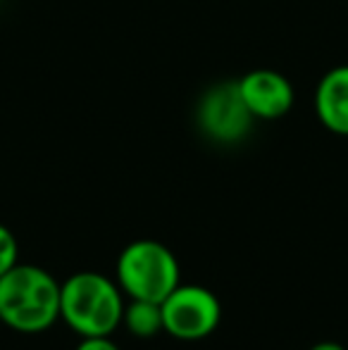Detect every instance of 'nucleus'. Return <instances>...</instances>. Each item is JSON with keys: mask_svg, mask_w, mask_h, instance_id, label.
<instances>
[{"mask_svg": "<svg viewBox=\"0 0 348 350\" xmlns=\"http://www.w3.org/2000/svg\"><path fill=\"white\" fill-rule=\"evenodd\" d=\"M60 319V281L36 265L17 262L0 277V322L41 334Z\"/></svg>", "mask_w": 348, "mask_h": 350, "instance_id": "f257e3e1", "label": "nucleus"}, {"mask_svg": "<svg viewBox=\"0 0 348 350\" xmlns=\"http://www.w3.org/2000/svg\"><path fill=\"white\" fill-rule=\"evenodd\" d=\"M122 314V288L105 274L79 272L60 284V319L79 336H112Z\"/></svg>", "mask_w": 348, "mask_h": 350, "instance_id": "f03ea898", "label": "nucleus"}, {"mask_svg": "<svg viewBox=\"0 0 348 350\" xmlns=\"http://www.w3.org/2000/svg\"><path fill=\"white\" fill-rule=\"evenodd\" d=\"M179 279V262L160 241H134L117 258V286L129 298L163 303L181 284Z\"/></svg>", "mask_w": 348, "mask_h": 350, "instance_id": "7ed1b4c3", "label": "nucleus"}, {"mask_svg": "<svg viewBox=\"0 0 348 350\" xmlns=\"http://www.w3.org/2000/svg\"><path fill=\"white\" fill-rule=\"evenodd\" d=\"M163 332L176 341H203L217 329L222 319V305L217 295L205 286L179 284L160 303Z\"/></svg>", "mask_w": 348, "mask_h": 350, "instance_id": "20e7f679", "label": "nucleus"}, {"mask_svg": "<svg viewBox=\"0 0 348 350\" xmlns=\"http://www.w3.org/2000/svg\"><path fill=\"white\" fill-rule=\"evenodd\" d=\"M196 120L208 139L232 146L251 134L256 117L243 103L237 81H219L203 93L196 110Z\"/></svg>", "mask_w": 348, "mask_h": 350, "instance_id": "39448f33", "label": "nucleus"}, {"mask_svg": "<svg viewBox=\"0 0 348 350\" xmlns=\"http://www.w3.org/2000/svg\"><path fill=\"white\" fill-rule=\"evenodd\" d=\"M239 93L256 120H282L293 107L296 93L282 72L253 70L239 79Z\"/></svg>", "mask_w": 348, "mask_h": 350, "instance_id": "423d86ee", "label": "nucleus"}, {"mask_svg": "<svg viewBox=\"0 0 348 350\" xmlns=\"http://www.w3.org/2000/svg\"><path fill=\"white\" fill-rule=\"evenodd\" d=\"M315 115L325 129L348 136V65H339L320 79L315 88Z\"/></svg>", "mask_w": 348, "mask_h": 350, "instance_id": "0eeeda50", "label": "nucleus"}, {"mask_svg": "<svg viewBox=\"0 0 348 350\" xmlns=\"http://www.w3.org/2000/svg\"><path fill=\"white\" fill-rule=\"evenodd\" d=\"M122 324L129 329L131 336L153 338L155 334L163 332V312H160V303L131 298V303L124 305Z\"/></svg>", "mask_w": 348, "mask_h": 350, "instance_id": "6e6552de", "label": "nucleus"}, {"mask_svg": "<svg viewBox=\"0 0 348 350\" xmlns=\"http://www.w3.org/2000/svg\"><path fill=\"white\" fill-rule=\"evenodd\" d=\"M19 262V245L14 234L8 226L0 224V277Z\"/></svg>", "mask_w": 348, "mask_h": 350, "instance_id": "1a4fd4ad", "label": "nucleus"}, {"mask_svg": "<svg viewBox=\"0 0 348 350\" xmlns=\"http://www.w3.org/2000/svg\"><path fill=\"white\" fill-rule=\"evenodd\" d=\"M75 350H120V346L110 336H81Z\"/></svg>", "mask_w": 348, "mask_h": 350, "instance_id": "9d476101", "label": "nucleus"}, {"mask_svg": "<svg viewBox=\"0 0 348 350\" xmlns=\"http://www.w3.org/2000/svg\"><path fill=\"white\" fill-rule=\"evenodd\" d=\"M310 350H346L341 343H334V341H322V343H315Z\"/></svg>", "mask_w": 348, "mask_h": 350, "instance_id": "9b49d317", "label": "nucleus"}]
</instances>
